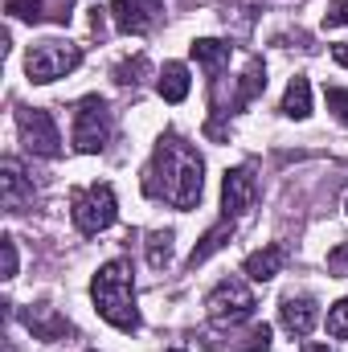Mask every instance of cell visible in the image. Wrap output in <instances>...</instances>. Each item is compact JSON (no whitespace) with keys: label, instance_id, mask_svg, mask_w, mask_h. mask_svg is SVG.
<instances>
[{"label":"cell","instance_id":"obj_24","mask_svg":"<svg viewBox=\"0 0 348 352\" xmlns=\"http://www.w3.org/2000/svg\"><path fill=\"white\" fill-rule=\"evenodd\" d=\"M0 254H4V278H17V263H21V258H17V238L4 234V238H0Z\"/></svg>","mask_w":348,"mask_h":352},{"label":"cell","instance_id":"obj_5","mask_svg":"<svg viewBox=\"0 0 348 352\" xmlns=\"http://www.w3.org/2000/svg\"><path fill=\"white\" fill-rule=\"evenodd\" d=\"M17 127H21V144L25 152L41 156V160H58L62 156V135H58V123L50 111L41 107H21L17 111Z\"/></svg>","mask_w":348,"mask_h":352},{"label":"cell","instance_id":"obj_2","mask_svg":"<svg viewBox=\"0 0 348 352\" xmlns=\"http://www.w3.org/2000/svg\"><path fill=\"white\" fill-rule=\"evenodd\" d=\"M90 299H94V311L119 328V332H135L140 328V307H135V274L131 263L123 258H111L94 270L90 278Z\"/></svg>","mask_w":348,"mask_h":352},{"label":"cell","instance_id":"obj_21","mask_svg":"<svg viewBox=\"0 0 348 352\" xmlns=\"http://www.w3.org/2000/svg\"><path fill=\"white\" fill-rule=\"evenodd\" d=\"M328 336L348 340V299H336V303L328 307Z\"/></svg>","mask_w":348,"mask_h":352},{"label":"cell","instance_id":"obj_13","mask_svg":"<svg viewBox=\"0 0 348 352\" xmlns=\"http://www.w3.org/2000/svg\"><path fill=\"white\" fill-rule=\"evenodd\" d=\"M283 263H287V250H283V246H262V250H254V254L242 263V274H246L250 283H270V278L283 270Z\"/></svg>","mask_w":348,"mask_h":352},{"label":"cell","instance_id":"obj_11","mask_svg":"<svg viewBox=\"0 0 348 352\" xmlns=\"http://www.w3.org/2000/svg\"><path fill=\"white\" fill-rule=\"evenodd\" d=\"M316 320H320V311H316V299H307V295H287L279 303V324L291 336H307L316 328Z\"/></svg>","mask_w":348,"mask_h":352},{"label":"cell","instance_id":"obj_6","mask_svg":"<svg viewBox=\"0 0 348 352\" xmlns=\"http://www.w3.org/2000/svg\"><path fill=\"white\" fill-rule=\"evenodd\" d=\"M115 188L111 184H90V188H78L74 192V226L83 234H102L115 226Z\"/></svg>","mask_w":348,"mask_h":352},{"label":"cell","instance_id":"obj_22","mask_svg":"<svg viewBox=\"0 0 348 352\" xmlns=\"http://www.w3.org/2000/svg\"><path fill=\"white\" fill-rule=\"evenodd\" d=\"M144 70H148V62H144V58H135V62H123V66H115V82H123V87H135Z\"/></svg>","mask_w":348,"mask_h":352},{"label":"cell","instance_id":"obj_29","mask_svg":"<svg viewBox=\"0 0 348 352\" xmlns=\"http://www.w3.org/2000/svg\"><path fill=\"white\" fill-rule=\"evenodd\" d=\"M303 352H332L328 344H303Z\"/></svg>","mask_w":348,"mask_h":352},{"label":"cell","instance_id":"obj_19","mask_svg":"<svg viewBox=\"0 0 348 352\" xmlns=\"http://www.w3.org/2000/svg\"><path fill=\"white\" fill-rule=\"evenodd\" d=\"M4 12H8V16H17V21H29V25H37V21H45V16H54V8H50L45 0H4Z\"/></svg>","mask_w":348,"mask_h":352},{"label":"cell","instance_id":"obj_18","mask_svg":"<svg viewBox=\"0 0 348 352\" xmlns=\"http://www.w3.org/2000/svg\"><path fill=\"white\" fill-rule=\"evenodd\" d=\"M283 115L287 119H307L312 115V82L299 74V78H291V87L283 94Z\"/></svg>","mask_w":348,"mask_h":352},{"label":"cell","instance_id":"obj_28","mask_svg":"<svg viewBox=\"0 0 348 352\" xmlns=\"http://www.w3.org/2000/svg\"><path fill=\"white\" fill-rule=\"evenodd\" d=\"M332 58H336V62L348 70V41H345V45H332Z\"/></svg>","mask_w":348,"mask_h":352},{"label":"cell","instance_id":"obj_10","mask_svg":"<svg viewBox=\"0 0 348 352\" xmlns=\"http://www.w3.org/2000/svg\"><path fill=\"white\" fill-rule=\"evenodd\" d=\"M160 8H164L160 0H115L111 16H115L119 33H148L160 21Z\"/></svg>","mask_w":348,"mask_h":352},{"label":"cell","instance_id":"obj_1","mask_svg":"<svg viewBox=\"0 0 348 352\" xmlns=\"http://www.w3.org/2000/svg\"><path fill=\"white\" fill-rule=\"evenodd\" d=\"M144 192L173 209H197L201 192H205V164H201L197 148L184 144L180 135H160L152 164L144 173Z\"/></svg>","mask_w":348,"mask_h":352},{"label":"cell","instance_id":"obj_8","mask_svg":"<svg viewBox=\"0 0 348 352\" xmlns=\"http://www.w3.org/2000/svg\"><path fill=\"white\" fill-rule=\"evenodd\" d=\"M259 201V184H254V173L250 168H230L226 180H221V217L238 221L242 213H250Z\"/></svg>","mask_w":348,"mask_h":352},{"label":"cell","instance_id":"obj_23","mask_svg":"<svg viewBox=\"0 0 348 352\" xmlns=\"http://www.w3.org/2000/svg\"><path fill=\"white\" fill-rule=\"evenodd\" d=\"M324 98H328V111H332V115H336V119L348 127V90L345 87H328V94H324Z\"/></svg>","mask_w":348,"mask_h":352},{"label":"cell","instance_id":"obj_7","mask_svg":"<svg viewBox=\"0 0 348 352\" xmlns=\"http://www.w3.org/2000/svg\"><path fill=\"white\" fill-rule=\"evenodd\" d=\"M111 111H107V102L98 98V94H90L78 102V111H74V148L78 152H102L107 148V140H111Z\"/></svg>","mask_w":348,"mask_h":352},{"label":"cell","instance_id":"obj_4","mask_svg":"<svg viewBox=\"0 0 348 352\" xmlns=\"http://www.w3.org/2000/svg\"><path fill=\"white\" fill-rule=\"evenodd\" d=\"M254 295H250V287L242 283V278H226V283H217L213 291H209V299H205V311H209V320L217 324V328H238V324H246L250 316H254Z\"/></svg>","mask_w":348,"mask_h":352},{"label":"cell","instance_id":"obj_16","mask_svg":"<svg viewBox=\"0 0 348 352\" xmlns=\"http://www.w3.org/2000/svg\"><path fill=\"white\" fill-rule=\"evenodd\" d=\"M230 238H234V221H230V217H221V221H217V226H213V230L201 238V246H193V254H188V266L197 270L201 263H209V258H213V254H217V250L230 242Z\"/></svg>","mask_w":348,"mask_h":352},{"label":"cell","instance_id":"obj_15","mask_svg":"<svg viewBox=\"0 0 348 352\" xmlns=\"http://www.w3.org/2000/svg\"><path fill=\"white\" fill-rule=\"evenodd\" d=\"M156 90H160V98H164V102H184V98H188V90H193L188 66H184V62H164Z\"/></svg>","mask_w":348,"mask_h":352},{"label":"cell","instance_id":"obj_14","mask_svg":"<svg viewBox=\"0 0 348 352\" xmlns=\"http://www.w3.org/2000/svg\"><path fill=\"white\" fill-rule=\"evenodd\" d=\"M25 324H29V332H33L37 340H62V336L70 332V320H62L54 307H33V311H25Z\"/></svg>","mask_w":348,"mask_h":352},{"label":"cell","instance_id":"obj_3","mask_svg":"<svg viewBox=\"0 0 348 352\" xmlns=\"http://www.w3.org/2000/svg\"><path fill=\"white\" fill-rule=\"evenodd\" d=\"M83 66V50L70 45V41H37L29 54H25V74L29 82L45 87V82H58L66 74H74Z\"/></svg>","mask_w":348,"mask_h":352},{"label":"cell","instance_id":"obj_17","mask_svg":"<svg viewBox=\"0 0 348 352\" xmlns=\"http://www.w3.org/2000/svg\"><path fill=\"white\" fill-rule=\"evenodd\" d=\"M262 90H266V66H262V62H250V66H246V74H242V78H238V87H234L230 115H234V111H242L250 98H259Z\"/></svg>","mask_w":348,"mask_h":352},{"label":"cell","instance_id":"obj_25","mask_svg":"<svg viewBox=\"0 0 348 352\" xmlns=\"http://www.w3.org/2000/svg\"><path fill=\"white\" fill-rule=\"evenodd\" d=\"M246 349H250V352H266V349H270V328H266V324H254V328H250Z\"/></svg>","mask_w":348,"mask_h":352},{"label":"cell","instance_id":"obj_26","mask_svg":"<svg viewBox=\"0 0 348 352\" xmlns=\"http://www.w3.org/2000/svg\"><path fill=\"white\" fill-rule=\"evenodd\" d=\"M340 25H348V0H336V4L324 12V29H340Z\"/></svg>","mask_w":348,"mask_h":352},{"label":"cell","instance_id":"obj_27","mask_svg":"<svg viewBox=\"0 0 348 352\" xmlns=\"http://www.w3.org/2000/svg\"><path fill=\"white\" fill-rule=\"evenodd\" d=\"M328 274H348V242H340V246L328 254Z\"/></svg>","mask_w":348,"mask_h":352},{"label":"cell","instance_id":"obj_12","mask_svg":"<svg viewBox=\"0 0 348 352\" xmlns=\"http://www.w3.org/2000/svg\"><path fill=\"white\" fill-rule=\"evenodd\" d=\"M188 54H193V62L209 74V82L217 87V78H221L226 66H230V45H226V41H213V37H201V41L188 45Z\"/></svg>","mask_w":348,"mask_h":352},{"label":"cell","instance_id":"obj_9","mask_svg":"<svg viewBox=\"0 0 348 352\" xmlns=\"http://www.w3.org/2000/svg\"><path fill=\"white\" fill-rule=\"evenodd\" d=\"M33 201H37L33 180L21 173L17 160H4L0 164V205H4V213H25V209H33Z\"/></svg>","mask_w":348,"mask_h":352},{"label":"cell","instance_id":"obj_20","mask_svg":"<svg viewBox=\"0 0 348 352\" xmlns=\"http://www.w3.org/2000/svg\"><path fill=\"white\" fill-rule=\"evenodd\" d=\"M148 263L156 266V270L173 263V234H168V230H156V234H148Z\"/></svg>","mask_w":348,"mask_h":352},{"label":"cell","instance_id":"obj_30","mask_svg":"<svg viewBox=\"0 0 348 352\" xmlns=\"http://www.w3.org/2000/svg\"><path fill=\"white\" fill-rule=\"evenodd\" d=\"M176 352H180V349H176Z\"/></svg>","mask_w":348,"mask_h":352}]
</instances>
